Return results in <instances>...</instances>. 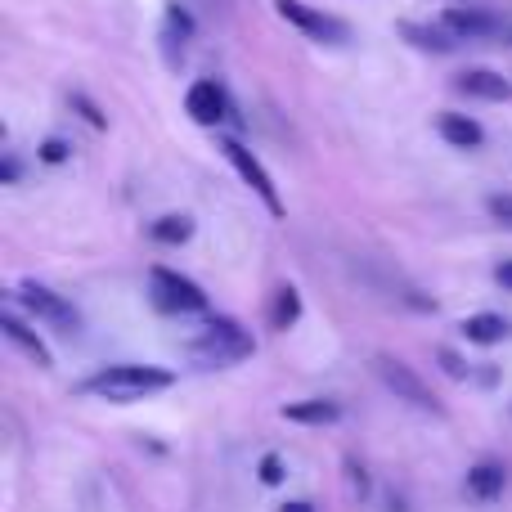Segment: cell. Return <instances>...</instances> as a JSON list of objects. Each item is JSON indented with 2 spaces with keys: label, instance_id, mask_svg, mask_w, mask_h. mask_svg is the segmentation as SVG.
<instances>
[{
  "label": "cell",
  "instance_id": "1",
  "mask_svg": "<svg viewBox=\"0 0 512 512\" xmlns=\"http://www.w3.org/2000/svg\"><path fill=\"white\" fill-rule=\"evenodd\" d=\"M176 387V373L158 369V364H108V369L90 373L86 382H77L81 396L108 400V405H131V400H149L158 391Z\"/></svg>",
  "mask_w": 512,
  "mask_h": 512
},
{
  "label": "cell",
  "instance_id": "2",
  "mask_svg": "<svg viewBox=\"0 0 512 512\" xmlns=\"http://www.w3.org/2000/svg\"><path fill=\"white\" fill-rule=\"evenodd\" d=\"M256 351L252 333L239 324V319H212L194 342H185V355L203 369H225V364H239Z\"/></svg>",
  "mask_w": 512,
  "mask_h": 512
},
{
  "label": "cell",
  "instance_id": "3",
  "mask_svg": "<svg viewBox=\"0 0 512 512\" xmlns=\"http://www.w3.org/2000/svg\"><path fill=\"white\" fill-rule=\"evenodd\" d=\"M274 14H279L288 27H297L306 41H319V45H346L351 41V23H346V18L324 14V9L306 5V0H274Z\"/></svg>",
  "mask_w": 512,
  "mask_h": 512
},
{
  "label": "cell",
  "instance_id": "4",
  "mask_svg": "<svg viewBox=\"0 0 512 512\" xmlns=\"http://www.w3.org/2000/svg\"><path fill=\"white\" fill-rule=\"evenodd\" d=\"M149 297L167 315H198V310H207V292L189 274L167 270V265H153L149 270Z\"/></svg>",
  "mask_w": 512,
  "mask_h": 512
},
{
  "label": "cell",
  "instance_id": "5",
  "mask_svg": "<svg viewBox=\"0 0 512 512\" xmlns=\"http://www.w3.org/2000/svg\"><path fill=\"white\" fill-rule=\"evenodd\" d=\"M14 301L32 319H41L45 328H54V333H63V337L81 333V315L72 310V301H63L59 292L45 288V283H23V288H14Z\"/></svg>",
  "mask_w": 512,
  "mask_h": 512
},
{
  "label": "cell",
  "instance_id": "6",
  "mask_svg": "<svg viewBox=\"0 0 512 512\" xmlns=\"http://www.w3.org/2000/svg\"><path fill=\"white\" fill-rule=\"evenodd\" d=\"M373 373H378L382 387H387L396 400H405V405L423 409V414H441V405H436L432 387H427V382L418 378V373L409 369L405 360H396V355H373Z\"/></svg>",
  "mask_w": 512,
  "mask_h": 512
},
{
  "label": "cell",
  "instance_id": "7",
  "mask_svg": "<svg viewBox=\"0 0 512 512\" xmlns=\"http://www.w3.org/2000/svg\"><path fill=\"white\" fill-rule=\"evenodd\" d=\"M221 153H225V158H230V167L243 176V185H248L252 194L265 203V212H270V216H283V198H279V189H274L270 171L261 167V158H256V153L248 149V144H243V140H234V135H225V140H221Z\"/></svg>",
  "mask_w": 512,
  "mask_h": 512
},
{
  "label": "cell",
  "instance_id": "8",
  "mask_svg": "<svg viewBox=\"0 0 512 512\" xmlns=\"http://www.w3.org/2000/svg\"><path fill=\"white\" fill-rule=\"evenodd\" d=\"M185 113L194 117L198 126H221L225 117H230V95H225L221 81L203 77L185 90Z\"/></svg>",
  "mask_w": 512,
  "mask_h": 512
},
{
  "label": "cell",
  "instance_id": "9",
  "mask_svg": "<svg viewBox=\"0 0 512 512\" xmlns=\"http://www.w3.org/2000/svg\"><path fill=\"white\" fill-rule=\"evenodd\" d=\"M441 27L454 36V41H481V36L504 32V23H499L490 9H481V5H450L441 14Z\"/></svg>",
  "mask_w": 512,
  "mask_h": 512
},
{
  "label": "cell",
  "instance_id": "10",
  "mask_svg": "<svg viewBox=\"0 0 512 512\" xmlns=\"http://www.w3.org/2000/svg\"><path fill=\"white\" fill-rule=\"evenodd\" d=\"M454 90L468 99H486V104H508L512 99V81L495 68H463L454 77Z\"/></svg>",
  "mask_w": 512,
  "mask_h": 512
},
{
  "label": "cell",
  "instance_id": "11",
  "mask_svg": "<svg viewBox=\"0 0 512 512\" xmlns=\"http://www.w3.org/2000/svg\"><path fill=\"white\" fill-rule=\"evenodd\" d=\"M0 333L9 337V342L18 346V351L27 355V360L36 364V369H54V355H50V346L41 342V337L32 333V324H27L18 310H0Z\"/></svg>",
  "mask_w": 512,
  "mask_h": 512
},
{
  "label": "cell",
  "instance_id": "12",
  "mask_svg": "<svg viewBox=\"0 0 512 512\" xmlns=\"http://www.w3.org/2000/svg\"><path fill=\"white\" fill-rule=\"evenodd\" d=\"M463 490H468V499H477V504H495V499H504V490H508V468L495 459L472 463L468 477H463Z\"/></svg>",
  "mask_w": 512,
  "mask_h": 512
},
{
  "label": "cell",
  "instance_id": "13",
  "mask_svg": "<svg viewBox=\"0 0 512 512\" xmlns=\"http://www.w3.org/2000/svg\"><path fill=\"white\" fill-rule=\"evenodd\" d=\"M436 131H441V140L450 144V149H481L486 144V126L477 122V117L468 113H441L436 117Z\"/></svg>",
  "mask_w": 512,
  "mask_h": 512
},
{
  "label": "cell",
  "instance_id": "14",
  "mask_svg": "<svg viewBox=\"0 0 512 512\" xmlns=\"http://www.w3.org/2000/svg\"><path fill=\"white\" fill-rule=\"evenodd\" d=\"M279 418L297 427H333L342 418V405L337 400H292V405L279 409Z\"/></svg>",
  "mask_w": 512,
  "mask_h": 512
},
{
  "label": "cell",
  "instance_id": "15",
  "mask_svg": "<svg viewBox=\"0 0 512 512\" xmlns=\"http://www.w3.org/2000/svg\"><path fill=\"white\" fill-rule=\"evenodd\" d=\"M459 333L468 337L472 346H499L512 333V324H508L504 315H495V310H477V315H468L459 324Z\"/></svg>",
  "mask_w": 512,
  "mask_h": 512
},
{
  "label": "cell",
  "instance_id": "16",
  "mask_svg": "<svg viewBox=\"0 0 512 512\" xmlns=\"http://www.w3.org/2000/svg\"><path fill=\"white\" fill-rule=\"evenodd\" d=\"M149 239H153V243H162V248H180V243L194 239V216H185V212H167V216H158V221L149 225Z\"/></svg>",
  "mask_w": 512,
  "mask_h": 512
},
{
  "label": "cell",
  "instance_id": "17",
  "mask_svg": "<svg viewBox=\"0 0 512 512\" xmlns=\"http://www.w3.org/2000/svg\"><path fill=\"white\" fill-rule=\"evenodd\" d=\"M297 319H301V292L292 288V283H279L274 301H270V328L288 333V328H297Z\"/></svg>",
  "mask_w": 512,
  "mask_h": 512
},
{
  "label": "cell",
  "instance_id": "18",
  "mask_svg": "<svg viewBox=\"0 0 512 512\" xmlns=\"http://www.w3.org/2000/svg\"><path fill=\"white\" fill-rule=\"evenodd\" d=\"M400 36H405L409 45H418V50H432V54H450L454 50V36L445 32L441 23L427 27V23H400Z\"/></svg>",
  "mask_w": 512,
  "mask_h": 512
},
{
  "label": "cell",
  "instance_id": "19",
  "mask_svg": "<svg viewBox=\"0 0 512 512\" xmlns=\"http://www.w3.org/2000/svg\"><path fill=\"white\" fill-rule=\"evenodd\" d=\"M36 158H41L45 167H63V162L72 158V144H68V140H59V135H45L41 149H36Z\"/></svg>",
  "mask_w": 512,
  "mask_h": 512
},
{
  "label": "cell",
  "instance_id": "20",
  "mask_svg": "<svg viewBox=\"0 0 512 512\" xmlns=\"http://www.w3.org/2000/svg\"><path fill=\"white\" fill-rule=\"evenodd\" d=\"M256 477H261V486H283V477H288V468H283L279 454H261V463H256Z\"/></svg>",
  "mask_w": 512,
  "mask_h": 512
},
{
  "label": "cell",
  "instance_id": "21",
  "mask_svg": "<svg viewBox=\"0 0 512 512\" xmlns=\"http://www.w3.org/2000/svg\"><path fill=\"white\" fill-rule=\"evenodd\" d=\"M167 32H180L185 41L194 36V18H189V9L180 5V0H171V5H167Z\"/></svg>",
  "mask_w": 512,
  "mask_h": 512
},
{
  "label": "cell",
  "instance_id": "22",
  "mask_svg": "<svg viewBox=\"0 0 512 512\" xmlns=\"http://www.w3.org/2000/svg\"><path fill=\"white\" fill-rule=\"evenodd\" d=\"M436 360H441V369L450 373L454 382L468 378V373H472V364H463V355H459V351H450V346H436Z\"/></svg>",
  "mask_w": 512,
  "mask_h": 512
},
{
  "label": "cell",
  "instance_id": "23",
  "mask_svg": "<svg viewBox=\"0 0 512 512\" xmlns=\"http://www.w3.org/2000/svg\"><path fill=\"white\" fill-rule=\"evenodd\" d=\"M72 108H77V113H81V117H86V122H90V126H95V131H108V117H104V113H99V108H95V104H90V99H86V95H81V90H72Z\"/></svg>",
  "mask_w": 512,
  "mask_h": 512
},
{
  "label": "cell",
  "instance_id": "24",
  "mask_svg": "<svg viewBox=\"0 0 512 512\" xmlns=\"http://www.w3.org/2000/svg\"><path fill=\"white\" fill-rule=\"evenodd\" d=\"M486 207H490V216H495V221H508L512 225V194H490Z\"/></svg>",
  "mask_w": 512,
  "mask_h": 512
},
{
  "label": "cell",
  "instance_id": "25",
  "mask_svg": "<svg viewBox=\"0 0 512 512\" xmlns=\"http://www.w3.org/2000/svg\"><path fill=\"white\" fill-rule=\"evenodd\" d=\"M346 477H351V490L360 499H369V472L360 468V463H346Z\"/></svg>",
  "mask_w": 512,
  "mask_h": 512
},
{
  "label": "cell",
  "instance_id": "26",
  "mask_svg": "<svg viewBox=\"0 0 512 512\" xmlns=\"http://www.w3.org/2000/svg\"><path fill=\"white\" fill-rule=\"evenodd\" d=\"M18 176H23L18 158H14V153H5V162H0V185H18Z\"/></svg>",
  "mask_w": 512,
  "mask_h": 512
},
{
  "label": "cell",
  "instance_id": "27",
  "mask_svg": "<svg viewBox=\"0 0 512 512\" xmlns=\"http://www.w3.org/2000/svg\"><path fill=\"white\" fill-rule=\"evenodd\" d=\"M495 283H499L504 292H512V256H508V261H499V265H495Z\"/></svg>",
  "mask_w": 512,
  "mask_h": 512
},
{
  "label": "cell",
  "instance_id": "28",
  "mask_svg": "<svg viewBox=\"0 0 512 512\" xmlns=\"http://www.w3.org/2000/svg\"><path fill=\"white\" fill-rule=\"evenodd\" d=\"M279 512H315V504H306V499H288Z\"/></svg>",
  "mask_w": 512,
  "mask_h": 512
},
{
  "label": "cell",
  "instance_id": "29",
  "mask_svg": "<svg viewBox=\"0 0 512 512\" xmlns=\"http://www.w3.org/2000/svg\"><path fill=\"white\" fill-rule=\"evenodd\" d=\"M508 41H512V32H508Z\"/></svg>",
  "mask_w": 512,
  "mask_h": 512
}]
</instances>
